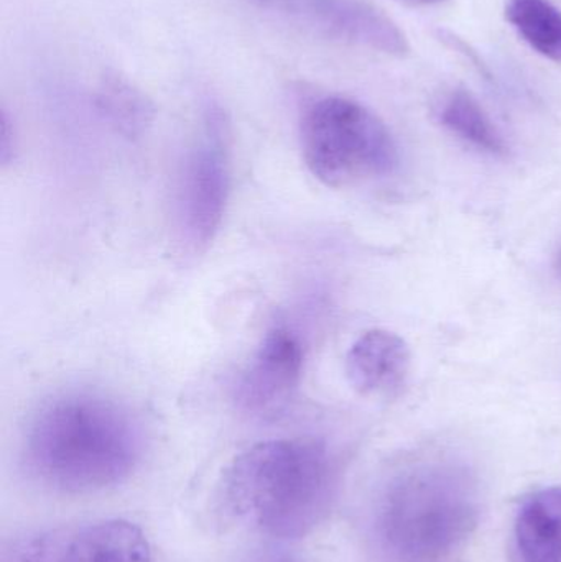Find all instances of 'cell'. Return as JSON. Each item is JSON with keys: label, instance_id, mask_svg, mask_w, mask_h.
<instances>
[{"label": "cell", "instance_id": "9c48e42d", "mask_svg": "<svg viewBox=\"0 0 561 562\" xmlns=\"http://www.w3.org/2000/svg\"><path fill=\"white\" fill-rule=\"evenodd\" d=\"M55 562H152V551L141 528L105 520L78 531Z\"/></svg>", "mask_w": 561, "mask_h": 562}, {"label": "cell", "instance_id": "52a82bcc", "mask_svg": "<svg viewBox=\"0 0 561 562\" xmlns=\"http://www.w3.org/2000/svg\"><path fill=\"white\" fill-rule=\"evenodd\" d=\"M323 35L385 55L408 52L407 38L388 15L361 0H270Z\"/></svg>", "mask_w": 561, "mask_h": 562}, {"label": "cell", "instance_id": "8992f818", "mask_svg": "<svg viewBox=\"0 0 561 562\" xmlns=\"http://www.w3.org/2000/svg\"><path fill=\"white\" fill-rule=\"evenodd\" d=\"M303 375V346L289 327L276 326L250 357L237 380V405L259 419H277L299 392Z\"/></svg>", "mask_w": 561, "mask_h": 562}, {"label": "cell", "instance_id": "ba28073f", "mask_svg": "<svg viewBox=\"0 0 561 562\" xmlns=\"http://www.w3.org/2000/svg\"><path fill=\"white\" fill-rule=\"evenodd\" d=\"M411 350L397 334L372 329L362 334L346 356V375L366 396L397 395L407 382Z\"/></svg>", "mask_w": 561, "mask_h": 562}, {"label": "cell", "instance_id": "5b68a950", "mask_svg": "<svg viewBox=\"0 0 561 562\" xmlns=\"http://www.w3.org/2000/svg\"><path fill=\"white\" fill-rule=\"evenodd\" d=\"M221 124L217 115H210L203 135L184 157L178 178V233L184 247L194 254L213 243L229 201V157Z\"/></svg>", "mask_w": 561, "mask_h": 562}, {"label": "cell", "instance_id": "2e32d148", "mask_svg": "<svg viewBox=\"0 0 561 562\" xmlns=\"http://www.w3.org/2000/svg\"><path fill=\"white\" fill-rule=\"evenodd\" d=\"M556 270H557V276H559V279L561 280V246H560L559 252H557V257H556Z\"/></svg>", "mask_w": 561, "mask_h": 562}, {"label": "cell", "instance_id": "5bb4252c", "mask_svg": "<svg viewBox=\"0 0 561 562\" xmlns=\"http://www.w3.org/2000/svg\"><path fill=\"white\" fill-rule=\"evenodd\" d=\"M0 154H2V164H9L10 158L13 157V148H15V138H13V128L10 127L9 117L5 112L2 114V138H0Z\"/></svg>", "mask_w": 561, "mask_h": 562}, {"label": "cell", "instance_id": "277c9868", "mask_svg": "<svg viewBox=\"0 0 561 562\" xmlns=\"http://www.w3.org/2000/svg\"><path fill=\"white\" fill-rule=\"evenodd\" d=\"M310 173L329 188H348L388 177L399 148L388 125L366 105L326 95L306 108L300 127Z\"/></svg>", "mask_w": 561, "mask_h": 562}, {"label": "cell", "instance_id": "7c38bea8", "mask_svg": "<svg viewBox=\"0 0 561 562\" xmlns=\"http://www.w3.org/2000/svg\"><path fill=\"white\" fill-rule=\"evenodd\" d=\"M506 19L540 55L561 61V10L550 0H509Z\"/></svg>", "mask_w": 561, "mask_h": 562}, {"label": "cell", "instance_id": "8fae6325", "mask_svg": "<svg viewBox=\"0 0 561 562\" xmlns=\"http://www.w3.org/2000/svg\"><path fill=\"white\" fill-rule=\"evenodd\" d=\"M440 121L461 140L491 155H506L507 142L470 92H451L441 105Z\"/></svg>", "mask_w": 561, "mask_h": 562}, {"label": "cell", "instance_id": "9a60e30c", "mask_svg": "<svg viewBox=\"0 0 561 562\" xmlns=\"http://www.w3.org/2000/svg\"><path fill=\"white\" fill-rule=\"evenodd\" d=\"M401 2L414 3V5H431V3H440L444 0H401Z\"/></svg>", "mask_w": 561, "mask_h": 562}, {"label": "cell", "instance_id": "6da1fadb", "mask_svg": "<svg viewBox=\"0 0 561 562\" xmlns=\"http://www.w3.org/2000/svg\"><path fill=\"white\" fill-rule=\"evenodd\" d=\"M144 454V432L131 412L94 392L46 400L26 426L23 458L52 491L88 495L124 482Z\"/></svg>", "mask_w": 561, "mask_h": 562}, {"label": "cell", "instance_id": "3957f363", "mask_svg": "<svg viewBox=\"0 0 561 562\" xmlns=\"http://www.w3.org/2000/svg\"><path fill=\"white\" fill-rule=\"evenodd\" d=\"M478 521V495L467 472L444 464L422 465L391 482L379 512L388 547L407 561L444 557Z\"/></svg>", "mask_w": 561, "mask_h": 562}, {"label": "cell", "instance_id": "e0dca14e", "mask_svg": "<svg viewBox=\"0 0 561 562\" xmlns=\"http://www.w3.org/2000/svg\"><path fill=\"white\" fill-rule=\"evenodd\" d=\"M272 562H287V561H272Z\"/></svg>", "mask_w": 561, "mask_h": 562}, {"label": "cell", "instance_id": "7a4b0ae2", "mask_svg": "<svg viewBox=\"0 0 561 562\" xmlns=\"http://www.w3.org/2000/svg\"><path fill=\"white\" fill-rule=\"evenodd\" d=\"M335 468L318 439H272L240 452L223 475L224 505L254 530L277 538L306 537L328 514Z\"/></svg>", "mask_w": 561, "mask_h": 562}, {"label": "cell", "instance_id": "30bf717a", "mask_svg": "<svg viewBox=\"0 0 561 562\" xmlns=\"http://www.w3.org/2000/svg\"><path fill=\"white\" fill-rule=\"evenodd\" d=\"M523 562H561V488L536 492L524 501L516 520Z\"/></svg>", "mask_w": 561, "mask_h": 562}, {"label": "cell", "instance_id": "4fadbf2b", "mask_svg": "<svg viewBox=\"0 0 561 562\" xmlns=\"http://www.w3.org/2000/svg\"><path fill=\"white\" fill-rule=\"evenodd\" d=\"M98 105L102 114L122 132L134 135L144 131L152 119L148 99L127 79L108 76L98 91Z\"/></svg>", "mask_w": 561, "mask_h": 562}]
</instances>
